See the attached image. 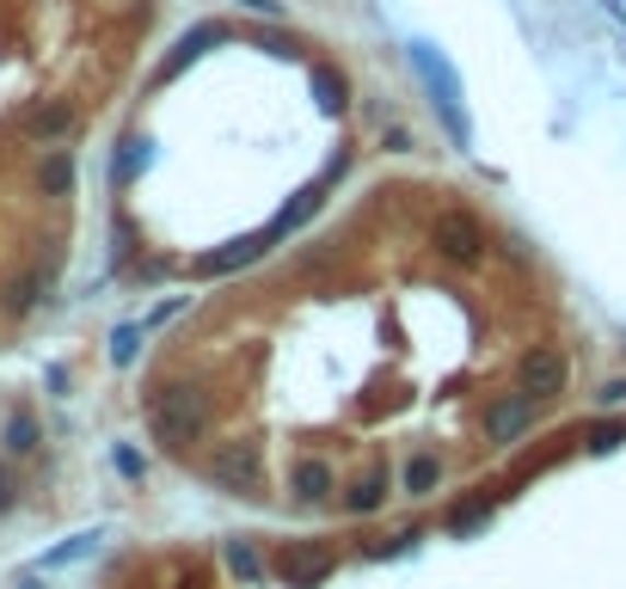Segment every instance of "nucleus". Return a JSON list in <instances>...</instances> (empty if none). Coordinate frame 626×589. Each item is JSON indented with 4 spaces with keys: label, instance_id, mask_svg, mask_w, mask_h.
Instances as JSON below:
<instances>
[{
    "label": "nucleus",
    "instance_id": "f257e3e1",
    "mask_svg": "<svg viewBox=\"0 0 626 589\" xmlns=\"http://www.w3.org/2000/svg\"><path fill=\"white\" fill-rule=\"evenodd\" d=\"M411 56V74H418L424 99H430V111H437L442 136L461 148V154H473V111H467V86H461V68L449 62V49H437L430 37H411L406 44Z\"/></svg>",
    "mask_w": 626,
    "mask_h": 589
},
{
    "label": "nucleus",
    "instance_id": "f03ea898",
    "mask_svg": "<svg viewBox=\"0 0 626 589\" xmlns=\"http://www.w3.org/2000/svg\"><path fill=\"white\" fill-rule=\"evenodd\" d=\"M148 430H154L160 449L185 454L190 442H204V430H209V393L197 388V381H160V388L148 393Z\"/></svg>",
    "mask_w": 626,
    "mask_h": 589
},
{
    "label": "nucleus",
    "instance_id": "7ed1b4c3",
    "mask_svg": "<svg viewBox=\"0 0 626 589\" xmlns=\"http://www.w3.org/2000/svg\"><path fill=\"white\" fill-rule=\"evenodd\" d=\"M209 480L234 497H258L265 492V449L258 442H221L209 454Z\"/></svg>",
    "mask_w": 626,
    "mask_h": 589
},
{
    "label": "nucleus",
    "instance_id": "20e7f679",
    "mask_svg": "<svg viewBox=\"0 0 626 589\" xmlns=\"http://www.w3.org/2000/svg\"><path fill=\"white\" fill-rule=\"evenodd\" d=\"M430 246H437L449 264L486 258V221L467 216V209H437V221H430Z\"/></svg>",
    "mask_w": 626,
    "mask_h": 589
},
{
    "label": "nucleus",
    "instance_id": "39448f33",
    "mask_svg": "<svg viewBox=\"0 0 626 589\" xmlns=\"http://www.w3.org/2000/svg\"><path fill=\"white\" fill-rule=\"evenodd\" d=\"M277 571H282L289 589H313V584H326V577L338 571V553H332L326 541H282Z\"/></svg>",
    "mask_w": 626,
    "mask_h": 589
},
{
    "label": "nucleus",
    "instance_id": "423d86ee",
    "mask_svg": "<svg viewBox=\"0 0 626 589\" xmlns=\"http://www.w3.org/2000/svg\"><path fill=\"white\" fill-rule=\"evenodd\" d=\"M534 412H541L534 393H498V400L486 405V442H498V449L522 442V436L534 430Z\"/></svg>",
    "mask_w": 626,
    "mask_h": 589
},
{
    "label": "nucleus",
    "instance_id": "0eeeda50",
    "mask_svg": "<svg viewBox=\"0 0 626 589\" xmlns=\"http://www.w3.org/2000/svg\"><path fill=\"white\" fill-rule=\"evenodd\" d=\"M332 185H338V178L326 172V178H313V185H301V190H295V203H282V209H277V221L265 228V240H270V246H277V240H289L295 228H308V221L320 216V209H326V190H332Z\"/></svg>",
    "mask_w": 626,
    "mask_h": 589
},
{
    "label": "nucleus",
    "instance_id": "6e6552de",
    "mask_svg": "<svg viewBox=\"0 0 626 589\" xmlns=\"http://www.w3.org/2000/svg\"><path fill=\"white\" fill-rule=\"evenodd\" d=\"M565 381H571V362H565L559 350L534 344L529 357H522V393H534V400H559Z\"/></svg>",
    "mask_w": 626,
    "mask_h": 589
},
{
    "label": "nucleus",
    "instance_id": "1a4fd4ad",
    "mask_svg": "<svg viewBox=\"0 0 626 589\" xmlns=\"http://www.w3.org/2000/svg\"><path fill=\"white\" fill-rule=\"evenodd\" d=\"M270 252L265 233H252V240H234V246H221V252H204L197 258V277H228V270H246V264H258Z\"/></svg>",
    "mask_w": 626,
    "mask_h": 589
},
{
    "label": "nucleus",
    "instance_id": "9d476101",
    "mask_svg": "<svg viewBox=\"0 0 626 589\" xmlns=\"http://www.w3.org/2000/svg\"><path fill=\"white\" fill-rule=\"evenodd\" d=\"M332 485H338V473H332V466L320 461V454H301V461L289 466V492H295L301 504H326Z\"/></svg>",
    "mask_w": 626,
    "mask_h": 589
},
{
    "label": "nucleus",
    "instance_id": "9b49d317",
    "mask_svg": "<svg viewBox=\"0 0 626 589\" xmlns=\"http://www.w3.org/2000/svg\"><path fill=\"white\" fill-rule=\"evenodd\" d=\"M221 37H228V32H221V25H197V32H185V37H178V44H173V56L160 62V80H173L178 68H185V62H197V56H204L209 44H221Z\"/></svg>",
    "mask_w": 626,
    "mask_h": 589
},
{
    "label": "nucleus",
    "instance_id": "f8f14e48",
    "mask_svg": "<svg viewBox=\"0 0 626 589\" xmlns=\"http://www.w3.org/2000/svg\"><path fill=\"white\" fill-rule=\"evenodd\" d=\"M381 504H387V466H369V473L345 492V510L350 516H375Z\"/></svg>",
    "mask_w": 626,
    "mask_h": 589
},
{
    "label": "nucleus",
    "instance_id": "ddd939ff",
    "mask_svg": "<svg viewBox=\"0 0 626 589\" xmlns=\"http://www.w3.org/2000/svg\"><path fill=\"white\" fill-rule=\"evenodd\" d=\"M68 129H74V105H68V99H56V105H44V111L25 117V136L32 141H62Z\"/></svg>",
    "mask_w": 626,
    "mask_h": 589
},
{
    "label": "nucleus",
    "instance_id": "4468645a",
    "mask_svg": "<svg viewBox=\"0 0 626 589\" xmlns=\"http://www.w3.org/2000/svg\"><path fill=\"white\" fill-rule=\"evenodd\" d=\"M49 282H56L49 270H25V277H13V282H7V313H32L37 301L49 294Z\"/></svg>",
    "mask_w": 626,
    "mask_h": 589
},
{
    "label": "nucleus",
    "instance_id": "2eb2a0df",
    "mask_svg": "<svg viewBox=\"0 0 626 589\" xmlns=\"http://www.w3.org/2000/svg\"><path fill=\"white\" fill-rule=\"evenodd\" d=\"M98 541H105L98 528H86V534H68V541H62V546H49V553L37 558V565H44V571H62V565H80V558L93 553Z\"/></svg>",
    "mask_w": 626,
    "mask_h": 589
},
{
    "label": "nucleus",
    "instance_id": "dca6fc26",
    "mask_svg": "<svg viewBox=\"0 0 626 589\" xmlns=\"http://www.w3.org/2000/svg\"><path fill=\"white\" fill-rule=\"evenodd\" d=\"M37 190H44V197H68V190H74V154L56 148V154L37 166Z\"/></svg>",
    "mask_w": 626,
    "mask_h": 589
},
{
    "label": "nucleus",
    "instance_id": "f3484780",
    "mask_svg": "<svg viewBox=\"0 0 626 589\" xmlns=\"http://www.w3.org/2000/svg\"><path fill=\"white\" fill-rule=\"evenodd\" d=\"M313 99H320V111H326V117H345V105H350L345 74H332V68H313Z\"/></svg>",
    "mask_w": 626,
    "mask_h": 589
},
{
    "label": "nucleus",
    "instance_id": "a211bd4d",
    "mask_svg": "<svg viewBox=\"0 0 626 589\" xmlns=\"http://www.w3.org/2000/svg\"><path fill=\"white\" fill-rule=\"evenodd\" d=\"M486 522H491V497L479 492V497H467V504H454V510H449V522H442V528H449L454 541H461V534H473V528H486Z\"/></svg>",
    "mask_w": 626,
    "mask_h": 589
},
{
    "label": "nucleus",
    "instance_id": "6ab92c4d",
    "mask_svg": "<svg viewBox=\"0 0 626 589\" xmlns=\"http://www.w3.org/2000/svg\"><path fill=\"white\" fill-rule=\"evenodd\" d=\"M37 418L32 412H13V418H7V430H0V442H7V454H19V461H25V454H37Z\"/></svg>",
    "mask_w": 626,
    "mask_h": 589
},
{
    "label": "nucleus",
    "instance_id": "aec40b11",
    "mask_svg": "<svg viewBox=\"0 0 626 589\" xmlns=\"http://www.w3.org/2000/svg\"><path fill=\"white\" fill-rule=\"evenodd\" d=\"M442 485V461L437 454H411L406 461V497H430Z\"/></svg>",
    "mask_w": 626,
    "mask_h": 589
},
{
    "label": "nucleus",
    "instance_id": "412c9836",
    "mask_svg": "<svg viewBox=\"0 0 626 589\" xmlns=\"http://www.w3.org/2000/svg\"><path fill=\"white\" fill-rule=\"evenodd\" d=\"M148 160H154V154H148V141L129 136L124 148H117V160H111V178H117V185H129V178H136L141 166H148Z\"/></svg>",
    "mask_w": 626,
    "mask_h": 589
},
{
    "label": "nucleus",
    "instance_id": "4be33fe9",
    "mask_svg": "<svg viewBox=\"0 0 626 589\" xmlns=\"http://www.w3.org/2000/svg\"><path fill=\"white\" fill-rule=\"evenodd\" d=\"M228 565H234V577H246V584L265 577V558L252 553V541H228Z\"/></svg>",
    "mask_w": 626,
    "mask_h": 589
},
{
    "label": "nucleus",
    "instance_id": "5701e85b",
    "mask_svg": "<svg viewBox=\"0 0 626 589\" xmlns=\"http://www.w3.org/2000/svg\"><path fill=\"white\" fill-rule=\"evenodd\" d=\"M136 350H141V326H117V332H111V362H117V369H129Z\"/></svg>",
    "mask_w": 626,
    "mask_h": 589
},
{
    "label": "nucleus",
    "instance_id": "b1692460",
    "mask_svg": "<svg viewBox=\"0 0 626 589\" xmlns=\"http://www.w3.org/2000/svg\"><path fill=\"white\" fill-rule=\"evenodd\" d=\"M626 442V418H614V424H595L590 430V454H614Z\"/></svg>",
    "mask_w": 626,
    "mask_h": 589
},
{
    "label": "nucleus",
    "instance_id": "393cba45",
    "mask_svg": "<svg viewBox=\"0 0 626 589\" xmlns=\"http://www.w3.org/2000/svg\"><path fill=\"white\" fill-rule=\"evenodd\" d=\"M111 466H117L124 480H141V473H148V461H141V454L129 449V442H117V449H111Z\"/></svg>",
    "mask_w": 626,
    "mask_h": 589
},
{
    "label": "nucleus",
    "instance_id": "a878e982",
    "mask_svg": "<svg viewBox=\"0 0 626 589\" xmlns=\"http://www.w3.org/2000/svg\"><path fill=\"white\" fill-rule=\"evenodd\" d=\"M19 504V473H13V461H0V516Z\"/></svg>",
    "mask_w": 626,
    "mask_h": 589
},
{
    "label": "nucleus",
    "instance_id": "bb28decb",
    "mask_svg": "<svg viewBox=\"0 0 626 589\" xmlns=\"http://www.w3.org/2000/svg\"><path fill=\"white\" fill-rule=\"evenodd\" d=\"M595 405H602V412H621V405H626V374H621V381H608V388L595 393Z\"/></svg>",
    "mask_w": 626,
    "mask_h": 589
},
{
    "label": "nucleus",
    "instance_id": "cd10ccee",
    "mask_svg": "<svg viewBox=\"0 0 626 589\" xmlns=\"http://www.w3.org/2000/svg\"><path fill=\"white\" fill-rule=\"evenodd\" d=\"M240 7H246L252 19H289L282 13V0H240Z\"/></svg>",
    "mask_w": 626,
    "mask_h": 589
},
{
    "label": "nucleus",
    "instance_id": "c85d7f7f",
    "mask_svg": "<svg viewBox=\"0 0 626 589\" xmlns=\"http://www.w3.org/2000/svg\"><path fill=\"white\" fill-rule=\"evenodd\" d=\"M178 589H204V584H197V577H190V584H178Z\"/></svg>",
    "mask_w": 626,
    "mask_h": 589
},
{
    "label": "nucleus",
    "instance_id": "c756f323",
    "mask_svg": "<svg viewBox=\"0 0 626 589\" xmlns=\"http://www.w3.org/2000/svg\"><path fill=\"white\" fill-rule=\"evenodd\" d=\"M19 589H37V584H32V577H25V584H19Z\"/></svg>",
    "mask_w": 626,
    "mask_h": 589
}]
</instances>
